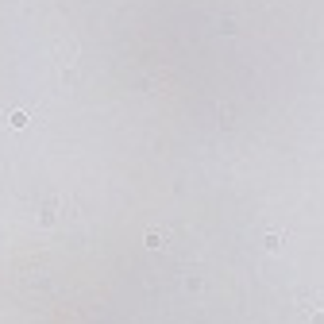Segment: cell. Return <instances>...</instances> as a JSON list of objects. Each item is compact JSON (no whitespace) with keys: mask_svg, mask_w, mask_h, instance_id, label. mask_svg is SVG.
Returning a JSON list of instances; mask_svg holds the SVG:
<instances>
[{"mask_svg":"<svg viewBox=\"0 0 324 324\" xmlns=\"http://www.w3.org/2000/svg\"><path fill=\"white\" fill-rule=\"evenodd\" d=\"M282 239H286V232H266V251H282Z\"/></svg>","mask_w":324,"mask_h":324,"instance_id":"cell-1","label":"cell"},{"mask_svg":"<svg viewBox=\"0 0 324 324\" xmlns=\"http://www.w3.org/2000/svg\"><path fill=\"white\" fill-rule=\"evenodd\" d=\"M27 123H31L27 112H8V128H27Z\"/></svg>","mask_w":324,"mask_h":324,"instance_id":"cell-2","label":"cell"},{"mask_svg":"<svg viewBox=\"0 0 324 324\" xmlns=\"http://www.w3.org/2000/svg\"><path fill=\"white\" fill-rule=\"evenodd\" d=\"M147 247H166V236H162V232H147Z\"/></svg>","mask_w":324,"mask_h":324,"instance_id":"cell-3","label":"cell"}]
</instances>
